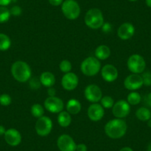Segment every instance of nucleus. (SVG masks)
Instances as JSON below:
<instances>
[{
    "instance_id": "nucleus-18",
    "label": "nucleus",
    "mask_w": 151,
    "mask_h": 151,
    "mask_svg": "<svg viewBox=\"0 0 151 151\" xmlns=\"http://www.w3.org/2000/svg\"><path fill=\"white\" fill-rule=\"evenodd\" d=\"M40 82L41 84L45 87L50 88L53 87L56 82V78L55 76L50 72H44L40 76Z\"/></svg>"
},
{
    "instance_id": "nucleus-17",
    "label": "nucleus",
    "mask_w": 151,
    "mask_h": 151,
    "mask_svg": "<svg viewBox=\"0 0 151 151\" xmlns=\"http://www.w3.org/2000/svg\"><path fill=\"white\" fill-rule=\"evenodd\" d=\"M135 33V27L131 23H123L119 27L117 34L122 40H127L132 37Z\"/></svg>"
},
{
    "instance_id": "nucleus-6",
    "label": "nucleus",
    "mask_w": 151,
    "mask_h": 151,
    "mask_svg": "<svg viewBox=\"0 0 151 151\" xmlns=\"http://www.w3.org/2000/svg\"><path fill=\"white\" fill-rule=\"evenodd\" d=\"M127 65L130 72L136 74L142 73L146 68L145 59L139 54H133L130 56L127 60Z\"/></svg>"
},
{
    "instance_id": "nucleus-12",
    "label": "nucleus",
    "mask_w": 151,
    "mask_h": 151,
    "mask_svg": "<svg viewBox=\"0 0 151 151\" xmlns=\"http://www.w3.org/2000/svg\"><path fill=\"white\" fill-rule=\"evenodd\" d=\"M143 79L139 74L133 73L127 76L124 82V85L126 89L129 91H136L143 86Z\"/></svg>"
},
{
    "instance_id": "nucleus-29",
    "label": "nucleus",
    "mask_w": 151,
    "mask_h": 151,
    "mask_svg": "<svg viewBox=\"0 0 151 151\" xmlns=\"http://www.w3.org/2000/svg\"><path fill=\"white\" fill-rule=\"evenodd\" d=\"M11 101H12L11 97L8 94L4 93L0 96V104H2V106H5L6 107V106L10 105Z\"/></svg>"
},
{
    "instance_id": "nucleus-10",
    "label": "nucleus",
    "mask_w": 151,
    "mask_h": 151,
    "mask_svg": "<svg viewBox=\"0 0 151 151\" xmlns=\"http://www.w3.org/2000/svg\"><path fill=\"white\" fill-rule=\"evenodd\" d=\"M85 96L88 101L92 103H97L102 98V92L98 85H89L85 90Z\"/></svg>"
},
{
    "instance_id": "nucleus-42",
    "label": "nucleus",
    "mask_w": 151,
    "mask_h": 151,
    "mask_svg": "<svg viewBox=\"0 0 151 151\" xmlns=\"http://www.w3.org/2000/svg\"><path fill=\"white\" fill-rule=\"evenodd\" d=\"M147 125L148 127H151V119H150L147 121Z\"/></svg>"
},
{
    "instance_id": "nucleus-2",
    "label": "nucleus",
    "mask_w": 151,
    "mask_h": 151,
    "mask_svg": "<svg viewBox=\"0 0 151 151\" xmlns=\"http://www.w3.org/2000/svg\"><path fill=\"white\" fill-rule=\"evenodd\" d=\"M11 73L19 82H26L31 77V69L28 64L23 61H17L11 66Z\"/></svg>"
},
{
    "instance_id": "nucleus-25",
    "label": "nucleus",
    "mask_w": 151,
    "mask_h": 151,
    "mask_svg": "<svg viewBox=\"0 0 151 151\" xmlns=\"http://www.w3.org/2000/svg\"><path fill=\"white\" fill-rule=\"evenodd\" d=\"M142 101V96L137 92H131L128 94L127 98V101L131 105H136L139 104Z\"/></svg>"
},
{
    "instance_id": "nucleus-37",
    "label": "nucleus",
    "mask_w": 151,
    "mask_h": 151,
    "mask_svg": "<svg viewBox=\"0 0 151 151\" xmlns=\"http://www.w3.org/2000/svg\"><path fill=\"white\" fill-rule=\"evenodd\" d=\"M47 93H48L49 96H55V94H56V90L53 88L50 87V88H48V90H47Z\"/></svg>"
},
{
    "instance_id": "nucleus-5",
    "label": "nucleus",
    "mask_w": 151,
    "mask_h": 151,
    "mask_svg": "<svg viewBox=\"0 0 151 151\" xmlns=\"http://www.w3.org/2000/svg\"><path fill=\"white\" fill-rule=\"evenodd\" d=\"M62 11L67 19H76L80 15V6L75 0H65L62 4Z\"/></svg>"
},
{
    "instance_id": "nucleus-15",
    "label": "nucleus",
    "mask_w": 151,
    "mask_h": 151,
    "mask_svg": "<svg viewBox=\"0 0 151 151\" xmlns=\"http://www.w3.org/2000/svg\"><path fill=\"white\" fill-rule=\"evenodd\" d=\"M101 73L103 79L107 82H114L119 76L118 70L113 65H104L101 70Z\"/></svg>"
},
{
    "instance_id": "nucleus-1",
    "label": "nucleus",
    "mask_w": 151,
    "mask_h": 151,
    "mask_svg": "<svg viewBox=\"0 0 151 151\" xmlns=\"http://www.w3.org/2000/svg\"><path fill=\"white\" fill-rule=\"evenodd\" d=\"M127 126L122 119H114L109 121L104 126V132L108 137L113 139H120L125 135Z\"/></svg>"
},
{
    "instance_id": "nucleus-30",
    "label": "nucleus",
    "mask_w": 151,
    "mask_h": 151,
    "mask_svg": "<svg viewBox=\"0 0 151 151\" xmlns=\"http://www.w3.org/2000/svg\"><path fill=\"white\" fill-rule=\"evenodd\" d=\"M142 79H143L144 85L146 86H150L151 85V72L147 71L143 73L142 76Z\"/></svg>"
},
{
    "instance_id": "nucleus-22",
    "label": "nucleus",
    "mask_w": 151,
    "mask_h": 151,
    "mask_svg": "<svg viewBox=\"0 0 151 151\" xmlns=\"http://www.w3.org/2000/svg\"><path fill=\"white\" fill-rule=\"evenodd\" d=\"M136 116L140 121L147 122L150 119H151V112L147 107H142L136 110Z\"/></svg>"
},
{
    "instance_id": "nucleus-20",
    "label": "nucleus",
    "mask_w": 151,
    "mask_h": 151,
    "mask_svg": "<svg viewBox=\"0 0 151 151\" xmlns=\"http://www.w3.org/2000/svg\"><path fill=\"white\" fill-rule=\"evenodd\" d=\"M110 53H111L110 49L104 45L98 46L95 50L96 58H97L99 60H105L107 58H109Z\"/></svg>"
},
{
    "instance_id": "nucleus-24",
    "label": "nucleus",
    "mask_w": 151,
    "mask_h": 151,
    "mask_svg": "<svg viewBox=\"0 0 151 151\" xmlns=\"http://www.w3.org/2000/svg\"><path fill=\"white\" fill-rule=\"evenodd\" d=\"M30 111H31L32 116L35 118L39 119L44 116V108L41 104H38V103L32 105Z\"/></svg>"
},
{
    "instance_id": "nucleus-8",
    "label": "nucleus",
    "mask_w": 151,
    "mask_h": 151,
    "mask_svg": "<svg viewBox=\"0 0 151 151\" xmlns=\"http://www.w3.org/2000/svg\"><path fill=\"white\" fill-rule=\"evenodd\" d=\"M113 116L117 119H124L130 112V104L125 100H119L113 104L112 107Z\"/></svg>"
},
{
    "instance_id": "nucleus-44",
    "label": "nucleus",
    "mask_w": 151,
    "mask_h": 151,
    "mask_svg": "<svg viewBox=\"0 0 151 151\" xmlns=\"http://www.w3.org/2000/svg\"><path fill=\"white\" fill-rule=\"evenodd\" d=\"M129 1H130V2H136L137 0H129Z\"/></svg>"
},
{
    "instance_id": "nucleus-43",
    "label": "nucleus",
    "mask_w": 151,
    "mask_h": 151,
    "mask_svg": "<svg viewBox=\"0 0 151 151\" xmlns=\"http://www.w3.org/2000/svg\"><path fill=\"white\" fill-rule=\"evenodd\" d=\"M147 151H151V142L148 145L147 147Z\"/></svg>"
},
{
    "instance_id": "nucleus-41",
    "label": "nucleus",
    "mask_w": 151,
    "mask_h": 151,
    "mask_svg": "<svg viewBox=\"0 0 151 151\" xmlns=\"http://www.w3.org/2000/svg\"><path fill=\"white\" fill-rule=\"evenodd\" d=\"M145 2H146V5L149 8H151V0H145Z\"/></svg>"
},
{
    "instance_id": "nucleus-19",
    "label": "nucleus",
    "mask_w": 151,
    "mask_h": 151,
    "mask_svg": "<svg viewBox=\"0 0 151 151\" xmlns=\"http://www.w3.org/2000/svg\"><path fill=\"white\" fill-rule=\"evenodd\" d=\"M67 111L70 113V114H77L82 110V104L81 103L78 101L77 99H71L68 101L66 105Z\"/></svg>"
},
{
    "instance_id": "nucleus-36",
    "label": "nucleus",
    "mask_w": 151,
    "mask_h": 151,
    "mask_svg": "<svg viewBox=\"0 0 151 151\" xmlns=\"http://www.w3.org/2000/svg\"><path fill=\"white\" fill-rule=\"evenodd\" d=\"M12 0H0V6H8L11 4Z\"/></svg>"
},
{
    "instance_id": "nucleus-33",
    "label": "nucleus",
    "mask_w": 151,
    "mask_h": 151,
    "mask_svg": "<svg viewBox=\"0 0 151 151\" xmlns=\"http://www.w3.org/2000/svg\"><path fill=\"white\" fill-rule=\"evenodd\" d=\"M144 103L147 107H151V93H148L144 96Z\"/></svg>"
},
{
    "instance_id": "nucleus-27",
    "label": "nucleus",
    "mask_w": 151,
    "mask_h": 151,
    "mask_svg": "<svg viewBox=\"0 0 151 151\" xmlns=\"http://www.w3.org/2000/svg\"><path fill=\"white\" fill-rule=\"evenodd\" d=\"M100 101H101V105L104 108H111V107H113V104H114V101H113V98L109 96H106L102 97Z\"/></svg>"
},
{
    "instance_id": "nucleus-14",
    "label": "nucleus",
    "mask_w": 151,
    "mask_h": 151,
    "mask_svg": "<svg viewBox=\"0 0 151 151\" xmlns=\"http://www.w3.org/2000/svg\"><path fill=\"white\" fill-rule=\"evenodd\" d=\"M104 115V107L98 103H93L89 106L88 116L91 121L98 122L103 118Z\"/></svg>"
},
{
    "instance_id": "nucleus-3",
    "label": "nucleus",
    "mask_w": 151,
    "mask_h": 151,
    "mask_svg": "<svg viewBox=\"0 0 151 151\" xmlns=\"http://www.w3.org/2000/svg\"><path fill=\"white\" fill-rule=\"evenodd\" d=\"M85 24L91 29L100 28L104 24V17L101 11L98 8L90 9L85 17Z\"/></svg>"
},
{
    "instance_id": "nucleus-34",
    "label": "nucleus",
    "mask_w": 151,
    "mask_h": 151,
    "mask_svg": "<svg viewBox=\"0 0 151 151\" xmlns=\"http://www.w3.org/2000/svg\"><path fill=\"white\" fill-rule=\"evenodd\" d=\"M76 151H87L88 150V147L85 144H79L76 145Z\"/></svg>"
},
{
    "instance_id": "nucleus-31",
    "label": "nucleus",
    "mask_w": 151,
    "mask_h": 151,
    "mask_svg": "<svg viewBox=\"0 0 151 151\" xmlns=\"http://www.w3.org/2000/svg\"><path fill=\"white\" fill-rule=\"evenodd\" d=\"M29 85H30V87L32 89H38V88H40L41 82H40V79L35 77L30 79V82H29Z\"/></svg>"
},
{
    "instance_id": "nucleus-28",
    "label": "nucleus",
    "mask_w": 151,
    "mask_h": 151,
    "mask_svg": "<svg viewBox=\"0 0 151 151\" xmlns=\"http://www.w3.org/2000/svg\"><path fill=\"white\" fill-rule=\"evenodd\" d=\"M59 69L62 73H68L70 72L71 69H72V65L71 62L68 60H62L59 64Z\"/></svg>"
},
{
    "instance_id": "nucleus-7",
    "label": "nucleus",
    "mask_w": 151,
    "mask_h": 151,
    "mask_svg": "<svg viewBox=\"0 0 151 151\" xmlns=\"http://www.w3.org/2000/svg\"><path fill=\"white\" fill-rule=\"evenodd\" d=\"M53 122L49 117L43 116L37 119L35 125L36 133L40 136H47L51 132Z\"/></svg>"
},
{
    "instance_id": "nucleus-23",
    "label": "nucleus",
    "mask_w": 151,
    "mask_h": 151,
    "mask_svg": "<svg viewBox=\"0 0 151 151\" xmlns=\"http://www.w3.org/2000/svg\"><path fill=\"white\" fill-rule=\"evenodd\" d=\"M11 45V41L9 36L5 33H0V50L5 51L8 50Z\"/></svg>"
},
{
    "instance_id": "nucleus-16",
    "label": "nucleus",
    "mask_w": 151,
    "mask_h": 151,
    "mask_svg": "<svg viewBox=\"0 0 151 151\" xmlns=\"http://www.w3.org/2000/svg\"><path fill=\"white\" fill-rule=\"evenodd\" d=\"M5 140L10 146L16 147L22 142V136L19 132L14 128H10L6 130L5 135Z\"/></svg>"
},
{
    "instance_id": "nucleus-39",
    "label": "nucleus",
    "mask_w": 151,
    "mask_h": 151,
    "mask_svg": "<svg viewBox=\"0 0 151 151\" xmlns=\"http://www.w3.org/2000/svg\"><path fill=\"white\" fill-rule=\"evenodd\" d=\"M6 129H5V127H4V126L2 125H0V136H4L5 133V132H6Z\"/></svg>"
},
{
    "instance_id": "nucleus-4",
    "label": "nucleus",
    "mask_w": 151,
    "mask_h": 151,
    "mask_svg": "<svg viewBox=\"0 0 151 151\" xmlns=\"http://www.w3.org/2000/svg\"><path fill=\"white\" fill-rule=\"evenodd\" d=\"M81 71L87 76H96L101 70V63L97 58L90 56L81 64Z\"/></svg>"
},
{
    "instance_id": "nucleus-11",
    "label": "nucleus",
    "mask_w": 151,
    "mask_h": 151,
    "mask_svg": "<svg viewBox=\"0 0 151 151\" xmlns=\"http://www.w3.org/2000/svg\"><path fill=\"white\" fill-rule=\"evenodd\" d=\"M57 146L60 151H76V144L68 134H62L58 138Z\"/></svg>"
},
{
    "instance_id": "nucleus-38",
    "label": "nucleus",
    "mask_w": 151,
    "mask_h": 151,
    "mask_svg": "<svg viewBox=\"0 0 151 151\" xmlns=\"http://www.w3.org/2000/svg\"><path fill=\"white\" fill-rule=\"evenodd\" d=\"M103 27V30H104V32H108L110 30V24H108V23H105V24H103L102 25Z\"/></svg>"
},
{
    "instance_id": "nucleus-21",
    "label": "nucleus",
    "mask_w": 151,
    "mask_h": 151,
    "mask_svg": "<svg viewBox=\"0 0 151 151\" xmlns=\"http://www.w3.org/2000/svg\"><path fill=\"white\" fill-rule=\"evenodd\" d=\"M57 121L61 127H68V126L70 124L71 121H72L70 114L68 111H63V110H62V112H60V113H59Z\"/></svg>"
},
{
    "instance_id": "nucleus-32",
    "label": "nucleus",
    "mask_w": 151,
    "mask_h": 151,
    "mask_svg": "<svg viewBox=\"0 0 151 151\" xmlns=\"http://www.w3.org/2000/svg\"><path fill=\"white\" fill-rule=\"evenodd\" d=\"M11 15L14 16H19L21 14L22 10L19 6H14L11 10H10Z\"/></svg>"
},
{
    "instance_id": "nucleus-13",
    "label": "nucleus",
    "mask_w": 151,
    "mask_h": 151,
    "mask_svg": "<svg viewBox=\"0 0 151 151\" xmlns=\"http://www.w3.org/2000/svg\"><path fill=\"white\" fill-rule=\"evenodd\" d=\"M62 88L66 91H73L76 89L79 84V78L74 73L70 72L68 73H65L62 78Z\"/></svg>"
},
{
    "instance_id": "nucleus-9",
    "label": "nucleus",
    "mask_w": 151,
    "mask_h": 151,
    "mask_svg": "<svg viewBox=\"0 0 151 151\" xmlns=\"http://www.w3.org/2000/svg\"><path fill=\"white\" fill-rule=\"evenodd\" d=\"M46 110L53 113H59L64 109V102L60 98L56 96H49L44 102Z\"/></svg>"
},
{
    "instance_id": "nucleus-35",
    "label": "nucleus",
    "mask_w": 151,
    "mask_h": 151,
    "mask_svg": "<svg viewBox=\"0 0 151 151\" xmlns=\"http://www.w3.org/2000/svg\"><path fill=\"white\" fill-rule=\"evenodd\" d=\"M48 2L53 6H59L63 3V0H48Z\"/></svg>"
},
{
    "instance_id": "nucleus-40",
    "label": "nucleus",
    "mask_w": 151,
    "mask_h": 151,
    "mask_svg": "<svg viewBox=\"0 0 151 151\" xmlns=\"http://www.w3.org/2000/svg\"><path fill=\"white\" fill-rule=\"evenodd\" d=\"M119 151H133V150L132 148L129 147H124L122 148Z\"/></svg>"
},
{
    "instance_id": "nucleus-26",
    "label": "nucleus",
    "mask_w": 151,
    "mask_h": 151,
    "mask_svg": "<svg viewBox=\"0 0 151 151\" xmlns=\"http://www.w3.org/2000/svg\"><path fill=\"white\" fill-rule=\"evenodd\" d=\"M11 15L9 9L5 6H0V24L8 22Z\"/></svg>"
}]
</instances>
